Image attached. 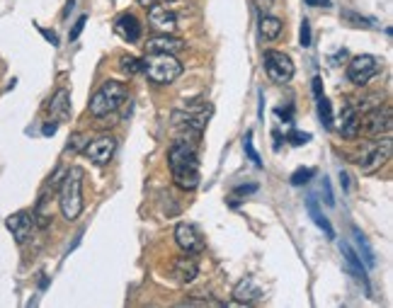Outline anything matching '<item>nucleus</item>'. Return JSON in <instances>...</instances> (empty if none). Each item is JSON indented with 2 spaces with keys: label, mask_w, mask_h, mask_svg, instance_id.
I'll list each match as a JSON object with an SVG mask.
<instances>
[{
  "label": "nucleus",
  "mask_w": 393,
  "mask_h": 308,
  "mask_svg": "<svg viewBox=\"0 0 393 308\" xmlns=\"http://www.w3.org/2000/svg\"><path fill=\"white\" fill-rule=\"evenodd\" d=\"M168 163L173 170L175 185L185 192H192L199 185V161H197V148L190 139H178L168 153Z\"/></svg>",
  "instance_id": "1"
},
{
  "label": "nucleus",
  "mask_w": 393,
  "mask_h": 308,
  "mask_svg": "<svg viewBox=\"0 0 393 308\" xmlns=\"http://www.w3.org/2000/svg\"><path fill=\"white\" fill-rule=\"evenodd\" d=\"M83 168L73 165L66 175H63V182L58 185V206H61V214L66 221H75L80 214H83Z\"/></svg>",
  "instance_id": "2"
},
{
  "label": "nucleus",
  "mask_w": 393,
  "mask_h": 308,
  "mask_svg": "<svg viewBox=\"0 0 393 308\" xmlns=\"http://www.w3.org/2000/svg\"><path fill=\"white\" fill-rule=\"evenodd\" d=\"M126 85L119 80H104L97 87L95 95L90 97V115L95 120H104V117L114 115L122 105L126 102Z\"/></svg>",
  "instance_id": "3"
},
{
  "label": "nucleus",
  "mask_w": 393,
  "mask_h": 308,
  "mask_svg": "<svg viewBox=\"0 0 393 308\" xmlns=\"http://www.w3.org/2000/svg\"><path fill=\"white\" fill-rule=\"evenodd\" d=\"M144 70L156 85H170L183 75V63L170 54H149L144 61Z\"/></svg>",
  "instance_id": "4"
},
{
  "label": "nucleus",
  "mask_w": 393,
  "mask_h": 308,
  "mask_svg": "<svg viewBox=\"0 0 393 308\" xmlns=\"http://www.w3.org/2000/svg\"><path fill=\"white\" fill-rule=\"evenodd\" d=\"M209 115H211L209 105H195V107H190L187 112L175 110L173 112V122H175V127L185 129L187 134H195L199 139L202 132H204V127H207V122H209Z\"/></svg>",
  "instance_id": "5"
},
{
  "label": "nucleus",
  "mask_w": 393,
  "mask_h": 308,
  "mask_svg": "<svg viewBox=\"0 0 393 308\" xmlns=\"http://www.w3.org/2000/svg\"><path fill=\"white\" fill-rule=\"evenodd\" d=\"M262 63H265V73L269 75L272 83L284 85V83H289L294 78V63H291V58L286 54H281V51H272V49L265 51Z\"/></svg>",
  "instance_id": "6"
},
{
  "label": "nucleus",
  "mask_w": 393,
  "mask_h": 308,
  "mask_svg": "<svg viewBox=\"0 0 393 308\" xmlns=\"http://www.w3.org/2000/svg\"><path fill=\"white\" fill-rule=\"evenodd\" d=\"M381 70V61L372 54H362L355 56L348 66V80L355 83V85H367L372 78H377Z\"/></svg>",
  "instance_id": "7"
},
{
  "label": "nucleus",
  "mask_w": 393,
  "mask_h": 308,
  "mask_svg": "<svg viewBox=\"0 0 393 308\" xmlns=\"http://www.w3.org/2000/svg\"><path fill=\"white\" fill-rule=\"evenodd\" d=\"M389 158H391V139H389V134H386L384 139L377 141L372 148H367L357 163H360L362 173L372 175V173H377V170H381V165L389 161Z\"/></svg>",
  "instance_id": "8"
},
{
  "label": "nucleus",
  "mask_w": 393,
  "mask_h": 308,
  "mask_svg": "<svg viewBox=\"0 0 393 308\" xmlns=\"http://www.w3.org/2000/svg\"><path fill=\"white\" fill-rule=\"evenodd\" d=\"M391 107H374L367 112V117L362 120V132L372 139H379V136H386L391 132Z\"/></svg>",
  "instance_id": "9"
},
{
  "label": "nucleus",
  "mask_w": 393,
  "mask_h": 308,
  "mask_svg": "<svg viewBox=\"0 0 393 308\" xmlns=\"http://www.w3.org/2000/svg\"><path fill=\"white\" fill-rule=\"evenodd\" d=\"M175 243L185 255H202L204 253V235L192 223H178L175 228Z\"/></svg>",
  "instance_id": "10"
},
{
  "label": "nucleus",
  "mask_w": 393,
  "mask_h": 308,
  "mask_svg": "<svg viewBox=\"0 0 393 308\" xmlns=\"http://www.w3.org/2000/svg\"><path fill=\"white\" fill-rule=\"evenodd\" d=\"M114 151H117L114 136H99V139L90 141V144L83 148V156L95 165H107L109 161H112Z\"/></svg>",
  "instance_id": "11"
},
{
  "label": "nucleus",
  "mask_w": 393,
  "mask_h": 308,
  "mask_svg": "<svg viewBox=\"0 0 393 308\" xmlns=\"http://www.w3.org/2000/svg\"><path fill=\"white\" fill-rule=\"evenodd\" d=\"M146 54H180V51H185V41L173 37V34H156V37H151L149 41L144 44Z\"/></svg>",
  "instance_id": "12"
},
{
  "label": "nucleus",
  "mask_w": 393,
  "mask_h": 308,
  "mask_svg": "<svg viewBox=\"0 0 393 308\" xmlns=\"http://www.w3.org/2000/svg\"><path fill=\"white\" fill-rule=\"evenodd\" d=\"M149 27L156 29L158 34H173L178 29V20L170 13L166 5H151L149 8Z\"/></svg>",
  "instance_id": "13"
},
{
  "label": "nucleus",
  "mask_w": 393,
  "mask_h": 308,
  "mask_svg": "<svg viewBox=\"0 0 393 308\" xmlns=\"http://www.w3.org/2000/svg\"><path fill=\"white\" fill-rule=\"evenodd\" d=\"M114 34L119 39L129 41V44H136V41H141V34H144V25L139 22V17H134L131 13H124L117 17Z\"/></svg>",
  "instance_id": "14"
},
{
  "label": "nucleus",
  "mask_w": 393,
  "mask_h": 308,
  "mask_svg": "<svg viewBox=\"0 0 393 308\" xmlns=\"http://www.w3.org/2000/svg\"><path fill=\"white\" fill-rule=\"evenodd\" d=\"M5 226H8V230L13 233V238L17 243H27L34 230V214H29V211H17V214L8 216Z\"/></svg>",
  "instance_id": "15"
},
{
  "label": "nucleus",
  "mask_w": 393,
  "mask_h": 308,
  "mask_svg": "<svg viewBox=\"0 0 393 308\" xmlns=\"http://www.w3.org/2000/svg\"><path fill=\"white\" fill-rule=\"evenodd\" d=\"M173 275L180 284H190L199 277V265L192 255H183V257H175L173 262Z\"/></svg>",
  "instance_id": "16"
},
{
  "label": "nucleus",
  "mask_w": 393,
  "mask_h": 308,
  "mask_svg": "<svg viewBox=\"0 0 393 308\" xmlns=\"http://www.w3.org/2000/svg\"><path fill=\"white\" fill-rule=\"evenodd\" d=\"M46 112L51 115L54 122H68L70 120V92L68 90H56L54 97L46 105Z\"/></svg>",
  "instance_id": "17"
},
{
  "label": "nucleus",
  "mask_w": 393,
  "mask_h": 308,
  "mask_svg": "<svg viewBox=\"0 0 393 308\" xmlns=\"http://www.w3.org/2000/svg\"><path fill=\"white\" fill-rule=\"evenodd\" d=\"M340 134L345 139H357L362 134V117L357 115V107L355 105H348L343 112V127H340Z\"/></svg>",
  "instance_id": "18"
},
{
  "label": "nucleus",
  "mask_w": 393,
  "mask_h": 308,
  "mask_svg": "<svg viewBox=\"0 0 393 308\" xmlns=\"http://www.w3.org/2000/svg\"><path fill=\"white\" fill-rule=\"evenodd\" d=\"M262 296L260 287L250 280V277H245V280L238 282V287L233 289V299L238 301V304H255L257 299Z\"/></svg>",
  "instance_id": "19"
},
{
  "label": "nucleus",
  "mask_w": 393,
  "mask_h": 308,
  "mask_svg": "<svg viewBox=\"0 0 393 308\" xmlns=\"http://www.w3.org/2000/svg\"><path fill=\"white\" fill-rule=\"evenodd\" d=\"M281 20L279 17H274V15H262V20H260V34H262V39L265 41H274L281 34Z\"/></svg>",
  "instance_id": "20"
},
{
  "label": "nucleus",
  "mask_w": 393,
  "mask_h": 308,
  "mask_svg": "<svg viewBox=\"0 0 393 308\" xmlns=\"http://www.w3.org/2000/svg\"><path fill=\"white\" fill-rule=\"evenodd\" d=\"M308 214L313 216L316 226L325 230V235H328V238H335V230H333L330 221H328V218H325L323 214H321V209H318V201H316L313 197H308Z\"/></svg>",
  "instance_id": "21"
},
{
  "label": "nucleus",
  "mask_w": 393,
  "mask_h": 308,
  "mask_svg": "<svg viewBox=\"0 0 393 308\" xmlns=\"http://www.w3.org/2000/svg\"><path fill=\"white\" fill-rule=\"evenodd\" d=\"M343 253H345V260H348L350 267L355 270L357 275H360V280H365V282H367V277H365V265H362V260L357 257V253L352 250L350 245H343Z\"/></svg>",
  "instance_id": "22"
},
{
  "label": "nucleus",
  "mask_w": 393,
  "mask_h": 308,
  "mask_svg": "<svg viewBox=\"0 0 393 308\" xmlns=\"http://www.w3.org/2000/svg\"><path fill=\"white\" fill-rule=\"evenodd\" d=\"M122 70H124L126 75H136L144 70V61L136 56H122Z\"/></svg>",
  "instance_id": "23"
},
{
  "label": "nucleus",
  "mask_w": 393,
  "mask_h": 308,
  "mask_svg": "<svg viewBox=\"0 0 393 308\" xmlns=\"http://www.w3.org/2000/svg\"><path fill=\"white\" fill-rule=\"evenodd\" d=\"M355 238H357V245H360V250L365 253V260H367V267H374L377 265V260H374V250L369 248V243H367V238L365 235L360 233V230L355 228Z\"/></svg>",
  "instance_id": "24"
},
{
  "label": "nucleus",
  "mask_w": 393,
  "mask_h": 308,
  "mask_svg": "<svg viewBox=\"0 0 393 308\" xmlns=\"http://www.w3.org/2000/svg\"><path fill=\"white\" fill-rule=\"evenodd\" d=\"M318 112H321V120H323V127L333 129V107H330V100H325L323 95L318 97Z\"/></svg>",
  "instance_id": "25"
},
{
  "label": "nucleus",
  "mask_w": 393,
  "mask_h": 308,
  "mask_svg": "<svg viewBox=\"0 0 393 308\" xmlns=\"http://www.w3.org/2000/svg\"><path fill=\"white\" fill-rule=\"evenodd\" d=\"M243 148H245V153H248V158L253 161L257 168L262 165V161H260V156H257V151H255V146H253V132H248L245 134V139H243Z\"/></svg>",
  "instance_id": "26"
},
{
  "label": "nucleus",
  "mask_w": 393,
  "mask_h": 308,
  "mask_svg": "<svg viewBox=\"0 0 393 308\" xmlns=\"http://www.w3.org/2000/svg\"><path fill=\"white\" fill-rule=\"evenodd\" d=\"M316 175V170L313 168H298L294 175H291V185H306V182L311 180V177Z\"/></svg>",
  "instance_id": "27"
},
{
  "label": "nucleus",
  "mask_w": 393,
  "mask_h": 308,
  "mask_svg": "<svg viewBox=\"0 0 393 308\" xmlns=\"http://www.w3.org/2000/svg\"><path fill=\"white\" fill-rule=\"evenodd\" d=\"M311 141V134H301V132H291L289 134V144L291 146H303Z\"/></svg>",
  "instance_id": "28"
},
{
  "label": "nucleus",
  "mask_w": 393,
  "mask_h": 308,
  "mask_svg": "<svg viewBox=\"0 0 393 308\" xmlns=\"http://www.w3.org/2000/svg\"><path fill=\"white\" fill-rule=\"evenodd\" d=\"M298 37H301V46H311V25H308V20L301 22V32H298Z\"/></svg>",
  "instance_id": "29"
},
{
  "label": "nucleus",
  "mask_w": 393,
  "mask_h": 308,
  "mask_svg": "<svg viewBox=\"0 0 393 308\" xmlns=\"http://www.w3.org/2000/svg\"><path fill=\"white\" fill-rule=\"evenodd\" d=\"M83 141H85V134H73V139H70V144H68L66 151L68 153H75L80 146H83Z\"/></svg>",
  "instance_id": "30"
},
{
  "label": "nucleus",
  "mask_w": 393,
  "mask_h": 308,
  "mask_svg": "<svg viewBox=\"0 0 393 308\" xmlns=\"http://www.w3.org/2000/svg\"><path fill=\"white\" fill-rule=\"evenodd\" d=\"M85 22H87V17H80V20H78V22H75L73 32H70V34H68V39H70V41H75V39H78V37H80V32H83Z\"/></svg>",
  "instance_id": "31"
},
{
  "label": "nucleus",
  "mask_w": 393,
  "mask_h": 308,
  "mask_svg": "<svg viewBox=\"0 0 393 308\" xmlns=\"http://www.w3.org/2000/svg\"><path fill=\"white\" fill-rule=\"evenodd\" d=\"M323 192H325V204L328 206L335 204V199H333V192H330V182H328L325 177H323Z\"/></svg>",
  "instance_id": "32"
},
{
  "label": "nucleus",
  "mask_w": 393,
  "mask_h": 308,
  "mask_svg": "<svg viewBox=\"0 0 393 308\" xmlns=\"http://www.w3.org/2000/svg\"><path fill=\"white\" fill-rule=\"evenodd\" d=\"M56 127H58V124H56L54 120H51L49 124H44V129H42L44 136H54V134H56Z\"/></svg>",
  "instance_id": "33"
},
{
  "label": "nucleus",
  "mask_w": 393,
  "mask_h": 308,
  "mask_svg": "<svg viewBox=\"0 0 393 308\" xmlns=\"http://www.w3.org/2000/svg\"><path fill=\"white\" fill-rule=\"evenodd\" d=\"M303 3L313 5V8H321V5H323V8H330V0H303Z\"/></svg>",
  "instance_id": "34"
},
{
  "label": "nucleus",
  "mask_w": 393,
  "mask_h": 308,
  "mask_svg": "<svg viewBox=\"0 0 393 308\" xmlns=\"http://www.w3.org/2000/svg\"><path fill=\"white\" fill-rule=\"evenodd\" d=\"M255 5H257L260 10H269V8L274 5V0H255Z\"/></svg>",
  "instance_id": "35"
},
{
  "label": "nucleus",
  "mask_w": 393,
  "mask_h": 308,
  "mask_svg": "<svg viewBox=\"0 0 393 308\" xmlns=\"http://www.w3.org/2000/svg\"><path fill=\"white\" fill-rule=\"evenodd\" d=\"M255 189H257L255 185H248V187H238V189H236V194H250V192H255Z\"/></svg>",
  "instance_id": "36"
},
{
  "label": "nucleus",
  "mask_w": 393,
  "mask_h": 308,
  "mask_svg": "<svg viewBox=\"0 0 393 308\" xmlns=\"http://www.w3.org/2000/svg\"><path fill=\"white\" fill-rule=\"evenodd\" d=\"M42 34H44V37L49 39V41H51V44H54V46L58 44V39H56V34H54V32H46V29H42Z\"/></svg>",
  "instance_id": "37"
},
{
  "label": "nucleus",
  "mask_w": 393,
  "mask_h": 308,
  "mask_svg": "<svg viewBox=\"0 0 393 308\" xmlns=\"http://www.w3.org/2000/svg\"><path fill=\"white\" fill-rule=\"evenodd\" d=\"M313 92H316V97L323 95V90H321V78H313Z\"/></svg>",
  "instance_id": "38"
},
{
  "label": "nucleus",
  "mask_w": 393,
  "mask_h": 308,
  "mask_svg": "<svg viewBox=\"0 0 393 308\" xmlns=\"http://www.w3.org/2000/svg\"><path fill=\"white\" fill-rule=\"evenodd\" d=\"M136 3L141 5V8H146V10H149L151 5H156V3H158V0H136Z\"/></svg>",
  "instance_id": "39"
},
{
  "label": "nucleus",
  "mask_w": 393,
  "mask_h": 308,
  "mask_svg": "<svg viewBox=\"0 0 393 308\" xmlns=\"http://www.w3.org/2000/svg\"><path fill=\"white\" fill-rule=\"evenodd\" d=\"M340 180H343V187H350V182H348V180H350V177H348V175H345V173H343V175H340Z\"/></svg>",
  "instance_id": "40"
},
{
  "label": "nucleus",
  "mask_w": 393,
  "mask_h": 308,
  "mask_svg": "<svg viewBox=\"0 0 393 308\" xmlns=\"http://www.w3.org/2000/svg\"><path fill=\"white\" fill-rule=\"evenodd\" d=\"M168 3H173V0H168Z\"/></svg>",
  "instance_id": "41"
}]
</instances>
